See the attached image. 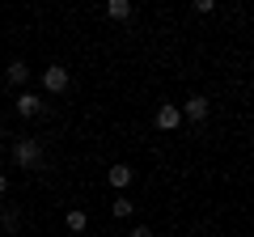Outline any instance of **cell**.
Here are the masks:
<instances>
[{
  "label": "cell",
  "instance_id": "cell-1",
  "mask_svg": "<svg viewBox=\"0 0 254 237\" xmlns=\"http://www.w3.org/2000/svg\"><path fill=\"white\" fill-rule=\"evenodd\" d=\"M13 165H17V170H38V165H43V144H38L34 136H21L17 144H13Z\"/></svg>",
  "mask_w": 254,
  "mask_h": 237
},
{
  "label": "cell",
  "instance_id": "cell-2",
  "mask_svg": "<svg viewBox=\"0 0 254 237\" xmlns=\"http://www.w3.org/2000/svg\"><path fill=\"white\" fill-rule=\"evenodd\" d=\"M68 85H72V76H68V68H64V64H47L43 68V89L47 93H64Z\"/></svg>",
  "mask_w": 254,
  "mask_h": 237
},
{
  "label": "cell",
  "instance_id": "cell-3",
  "mask_svg": "<svg viewBox=\"0 0 254 237\" xmlns=\"http://www.w3.org/2000/svg\"><path fill=\"white\" fill-rule=\"evenodd\" d=\"M153 123H157V131H178V127H182V110L174 106V102H161Z\"/></svg>",
  "mask_w": 254,
  "mask_h": 237
},
{
  "label": "cell",
  "instance_id": "cell-4",
  "mask_svg": "<svg viewBox=\"0 0 254 237\" xmlns=\"http://www.w3.org/2000/svg\"><path fill=\"white\" fill-rule=\"evenodd\" d=\"M178 110H182V118H190V123H203V118H208V110H212V106H208V98H203V93H190V98L182 102Z\"/></svg>",
  "mask_w": 254,
  "mask_h": 237
},
{
  "label": "cell",
  "instance_id": "cell-5",
  "mask_svg": "<svg viewBox=\"0 0 254 237\" xmlns=\"http://www.w3.org/2000/svg\"><path fill=\"white\" fill-rule=\"evenodd\" d=\"M43 106H47V102L38 98V93H30V89L17 93V115L21 118H38V115H43Z\"/></svg>",
  "mask_w": 254,
  "mask_h": 237
},
{
  "label": "cell",
  "instance_id": "cell-6",
  "mask_svg": "<svg viewBox=\"0 0 254 237\" xmlns=\"http://www.w3.org/2000/svg\"><path fill=\"white\" fill-rule=\"evenodd\" d=\"M131 178H136V170H131V165H110V186H115V191H127V186H131Z\"/></svg>",
  "mask_w": 254,
  "mask_h": 237
},
{
  "label": "cell",
  "instance_id": "cell-7",
  "mask_svg": "<svg viewBox=\"0 0 254 237\" xmlns=\"http://www.w3.org/2000/svg\"><path fill=\"white\" fill-rule=\"evenodd\" d=\"M4 81H9V85H26L30 81V68L21 64V59H13V64L4 68Z\"/></svg>",
  "mask_w": 254,
  "mask_h": 237
},
{
  "label": "cell",
  "instance_id": "cell-8",
  "mask_svg": "<svg viewBox=\"0 0 254 237\" xmlns=\"http://www.w3.org/2000/svg\"><path fill=\"white\" fill-rule=\"evenodd\" d=\"M106 17L110 21H127V17H131V0H110V4H106Z\"/></svg>",
  "mask_w": 254,
  "mask_h": 237
},
{
  "label": "cell",
  "instance_id": "cell-9",
  "mask_svg": "<svg viewBox=\"0 0 254 237\" xmlns=\"http://www.w3.org/2000/svg\"><path fill=\"white\" fill-rule=\"evenodd\" d=\"M64 225L72 229V233H85V229H89V212H81V208H72V212H68V216H64Z\"/></svg>",
  "mask_w": 254,
  "mask_h": 237
},
{
  "label": "cell",
  "instance_id": "cell-10",
  "mask_svg": "<svg viewBox=\"0 0 254 237\" xmlns=\"http://www.w3.org/2000/svg\"><path fill=\"white\" fill-rule=\"evenodd\" d=\"M110 212H115V216H119V220H127V216H131V212H136V203L127 199V195H119V199H115V203H110Z\"/></svg>",
  "mask_w": 254,
  "mask_h": 237
},
{
  "label": "cell",
  "instance_id": "cell-11",
  "mask_svg": "<svg viewBox=\"0 0 254 237\" xmlns=\"http://www.w3.org/2000/svg\"><path fill=\"white\" fill-rule=\"evenodd\" d=\"M195 13H203V17H208V13H216V0H195Z\"/></svg>",
  "mask_w": 254,
  "mask_h": 237
},
{
  "label": "cell",
  "instance_id": "cell-12",
  "mask_svg": "<svg viewBox=\"0 0 254 237\" xmlns=\"http://www.w3.org/2000/svg\"><path fill=\"white\" fill-rule=\"evenodd\" d=\"M127 237H153V229H148V225H136V229H131Z\"/></svg>",
  "mask_w": 254,
  "mask_h": 237
},
{
  "label": "cell",
  "instance_id": "cell-13",
  "mask_svg": "<svg viewBox=\"0 0 254 237\" xmlns=\"http://www.w3.org/2000/svg\"><path fill=\"white\" fill-rule=\"evenodd\" d=\"M4 191H9V178H4V174H0V195H4Z\"/></svg>",
  "mask_w": 254,
  "mask_h": 237
},
{
  "label": "cell",
  "instance_id": "cell-14",
  "mask_svg": "<svg viewBox=\"0 0 254 237\" xmlns=\"http://www.w3.org/2000/svg\"><path fill=\"white\" fill-rule=\"evenodd\" d=\"M0 161H4V148H0Z\"/></svg>",
  "mask_w": 254,
  "mask_h": 237
},
{
  "label": "cell",
  "instance_id": "cell-15",
  "mask_svg": "<svg viewBox=\"0 0 254 237\" xmlns=\"http://www.w3.org/2000/svg\"><path fill=\"white\" fill-rule=\"evenodd\" d=\"M4 237H9V233H4Z\"/></svg>",
  "mask_w": 254,
  "mask_h": 237
}]
</instances>
